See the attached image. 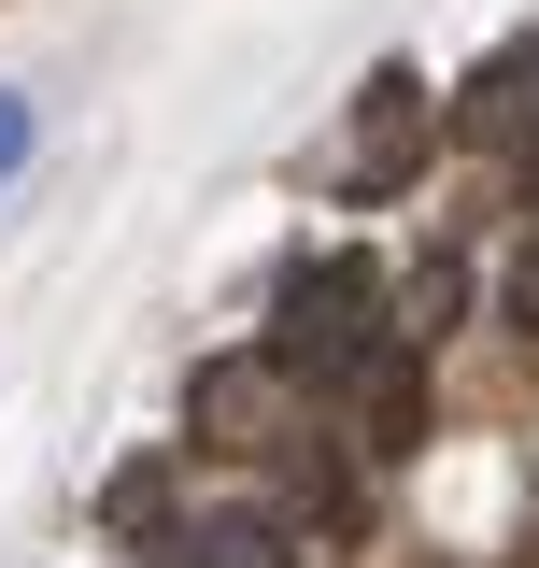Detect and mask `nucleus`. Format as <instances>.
Listing matches in <instances>:
<instances>
[{"instance_id": "obj_4", "label": "nucleus", "mask_w": 539, "mask_h": 568, "mask_svg": "<svg viewBox=\"0 0 539 568\" xmlns=\"http://www.w3.org/2000/svg\"><path fill=\"white\" fill-rule=\"evenodd\" d=\"M455 142H482V156H539V43H497V58L455 85V114H440Z\"/></svg>"}, {"instance_id": "obj_2", "label": "nucleus", "mask_w": 539, "mask_h": 568, "mask_svg": "<svg viewBox=\"0 0 539 568\" xmlns=\"http://www.w3.org/2000/svg\"><path fill=\"white\" fill-rule=\"evenodd\" d=\"M426 142H440V100H426V71H369V85H355V129H340V200H398L411 171H426Z\"/></svg>"}, {"instance_id": "obj_1", "label": "nucleus", "mask_w": 539, "mask_h": 568, "mask_svg": "<svg viewBox=\"0 0 539 568\" xmlns=\"http://www.w3.org/2000/svg\"><path fill=\"white\" fill-rule=\"evenodd\" d=\"M384 342H398V327H384V271H369V256H313V271H284L256 355L284 369V384H355Z\"/></svg>"}, {"instance_id": "obj_8", "label": "nucleus", "mask_w": 539, "mask_h": 568, "mask_svg": "<svg viewBox=\"0 0 539 568\" xmlns=\"http://www.w3.org/2000/svg\"><path fill=\"white\" fill-rule=\"evenodd\" d=\"M497 313H511V342L539 355V227H526V256H511V284H497Z\"/></svg>"}, {"instance_id": "obj_6", "label": "nucleus", "mask_w": 539, "mask_h": 568, "mask_svg": "<svg viewBox=\"0 0 539 568\" xmlns=\"http://www.w3.org/2000/svg\"><path fill=\"white\" fill-rule=\"evenodd\" d=\"M171 568H298V540H284V511H200V526H171Z\"/></svg>"}, {"instance_id": "obj_3", "label": "nucleus", "mask_w": 539, "mask_h": 568, "mask_svg": "<svg viewBox=\"0 0 539 568\" xmlns=\"http://www.w3.org/2000/svg\"><path fill=\"white\" fill-rule=\"evenodd\" d=\"M185 426H200L213 455H284L313 413H298V384H284V369L242 342V355H200V384H185Z\"/></svg>"}, {"instance_id": "obj_9", "label": "nucleus", "mask_w": 539, "mask_h": 568, "mask_svg": "<svg viewBox=\"0 0 539 568\" xmlns=\"http://www.w3.org/2000/svg\"><path fill=\"white\" fill-rule=\"evenodd\" d=\"M14 156H29V114H14V100H0V171H14Z\"/></svg>"}, {"instance_id": "obj_5", "label": "nucleus", "mask_w": 539, "mask_h": 568, "mask_svg": "<svg viewBox=\"0 0 539 568\" xmlns=\"http://www.w3.org/2000/svg\"><path fill=\"white\" fill-rule=\"evenodd\" d=\"M355 440H369V455H411V440H426V355L411 342H384L355 369Z\"/></svg>"}, {"instance_id": "obj_7", "label": "nucleus", "mask_w": 539, "mask_h": 568, "mask_svg": "<svg viewBox=\"0 0 539 568\" xmlns=\"http://www.w3.org/2000/svg\"><path fill=\"white\" fill-rule=\"evenodd\" d=\"M100 526H114V540H156V526H171V469H156V455H129V469L100 484Z\"/></svg>"}]
</instances>
